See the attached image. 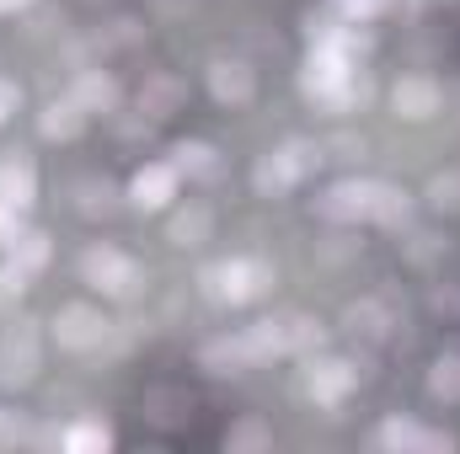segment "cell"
<instances>
[{
	"instance_id": "obj_12",
	"label": "cell",
	"mask_w": 460,
	"mask_h": 454,
	"mask_svg": "<svg viewBox=\"0 0 460 454\" xmlns=\"http://www.w3.org/2000/svg\"><path fill=\"white\" fill-rule=\"evenodd\" d=\"M38 374V337L27 327H16L0 342V385H27Z\"/></svg>"
},
{
	"instance_id": "obj_15",
	"label": "cell",
	"mask_w": 460,
	"mask_h": 454,
	"mask_svg": "<svg viewBox=\"0 0 460 454\" xmlns=\"http://www.w3.org/2000/svg\"><path fill=\"white\" fill-rule=\"evenodd\" d=\"M70 97H75L86 113H113L118 108V81L113 75H102V70H86V75H75Z\"/></svg>"
},
{
	"instance_id": "obj_11",
	"label": "cell",
	"mask_w": 460,
	"mask_h": 454,
	"mask_svg": "<svg viewBox=\"0 0 460 454\" xmlns=\"http://www.w3.org/2000/svg\"><path fill=\"white\" fill-rule=\"evenodd\" d=\"M252 363H262L257 358V347L246 332H235V337H215L199 347V369H209V374H241V369H252Z\"/></svg>"
},
{
	"instance_id": "obj_2",
	"label": "cell",
	"mask_w": 460,
	"mask_h": 454,
	"mask_svg": "<svg viewBox=\"0 0 460 454\" xmlns=\"http://www.w3.org/2000/svg\"><path fill=\"white\" fill-rule=\"evenodd\" d=\"M81 273H86V284H92V289H102L108 300H134V294H139V284H145L139 262H134V257H123L118 246H92V251L81 257Z\"/></svg>"
},
{
	"instance_id": "obj_26",
	"label": "cell",
	"mask_w": 460,
	"mask_h": 454,
	"mask_svg": "<svg viewBox=\"0 0 460 454\" xmlns=\"http://www.w3.org/2000/svg\"><path fill=\"white\" fill-rule=\"evenodd\" d=\"M348 332H353V337H385L380 305H353V310H348Z\"/></svg>"
},
{
	"instance_id": "obj_33",
	"label": "cell",
	"mask_w": 460,
	"mask_h": 454,
	"mask_svg": "<svg viewBox=\"0 0 460 454\" xmlns=\"http://www.w3.org/2000/svg\"><path fill=\"white\" fill-rule=\"evenodd\" d=\"M5 5H22V0H5Z\"/></svg>"
},
{
	"instance_id": "obj_30",
	"label": "cell",
	"mask_w": 460,
	"mask_h": 454,
	"mask_svg": "<svg viewBox=\"0 0 460 454\" xmlns=\"http://www.w3.org/2000/svg\"><path fill=\"white\" fill-rule=\"evenodd\" d=\"M22 289H27V284H22V273H16V267L5 262V267H0V305H11V300H22Z\"/></svg>"
},
{
	"instance_id": "obj_6",
	"label": "cell",
	"mask_w": 460,
	"mask_h": 454,
	"mask_svg": "<svg viewBox=\"0 0 460 454\" xmlns=\"http://www.w3.org/2000/svg\"><path fill=\"white\" fill-rule=\"evenodd\" d=\"M209 92H215V102H226V108H246V102L257 97V70H252L246 59H215V65H209Z\"/></svg>"
},
{
	"instance_id": "obj_25",
	"label": "cell",
	"mask_w": 460,
	"mask_h": 454,
	"mask_svg": "<svg viewBox=\"0 0 460 454\" xmlns=\"http://www.w3.org/2000/svg\"><path fill=\"white\" fill-rule=\"evenodd\" d=\"M429 209L434 214H460V171H439L429 182Z\"/></svg>"
},
{
	"instance_id": "obj_1",
	"label": "cell",
	"mask_w": 460,
	"mask_h": 454,
	"mask_svg": "<svg viewBox=\"0 0 460 454\" xmlns=\"http://www.w3.org/2000/svg\"><path fill=\"white\" fill-rule=\"evenodd\" d=\"M204 289L215 300H226V305H252V300H262L273 289V267L262 257H230V262L204 273Z\"/></svg>"
},
{
	"instance_id": "obj_31",
	"label": "cell",
	"mask_w": 460,
	"mask_h": 454,
	"mask_svg": "<svg viewBox=\"0 0 460 454\" xmlns=\"http://www.w3.org/2000/svg\"><path fill=\"white\" fill-rule=\"evenodd\" d=\"M22 235V209H11V204H0V246H11Z\"/></svg>"
},
{
	"instance_id": "obj_14",
	"label": "cell",
	"mask_w": 460,
	"mask_h": 454,
	"mask_svg": "<svg viewBox=\"0 0 460 454\" xmlns=\"http://www.w3.org/2000/svg\"><path fill=\"white\" fill-rule=\"evenodd\" d=\"M412 220V198L391 182H375V198H369V225H385V230H407Z\"/></svg>"
},
{
	"instance_id": "obj_21",
	"label": "cell",
	"mask_w": 460,
	"mask_h": 454,
	"mask_svg": "<svg viewBox=\"0 0 460 454\" xmlns=\"http://www.w3.org/2000/svg\"><path fill=\"white\" fill-rule=\"evenodd\" d=\"M209 230H215V214L204 204H188L182 214H172V246H199L209 240Z\"/></svg>"
},
{
	"instance_id": "obj_28",
	"label": "cell",
	"mask_w": 460,
	"mask_h": 454,
	"mask_svg": "<svg viewBox=\"0 0 460 454\" xmlns=\"http://www.w3.org/2000/svg\"><path fill=\"white\" fill-rule=\"evenodd\" d=\"M391 0H338V11H343V22H353V27H364V22H375L380 11H385Z\"/></svg>"
},
{
	"instance_id": "obj_5",
	"label": "cell",
	"mask_w": 460,
	"mask_h": 454,
	"mask_svg": "<svg viewBox=\"0 0 460 454\" xmlns=\"http://www.w3.org/2000/svg\"><path fill=\"white\" fill-rule=\"evenodd\" d=\"M353 363L343 358H311V369H305V390H311V401L316 406H338L348 401V390H353Z\"/></svg>"
},
{
	"instance_id": "obj_16",
	"label": "cell",
	"mask_w": 460,
	"mask_h": 454,
	"mask_svg": "<svg viewBox=\"0 0 460 454\" xmlns=\"http://www.w3.org/2000/svg\"><path fill=\"white\" fill-rule=\"evenodd\" d=\"M172 155H177L172 166H177L182 177H199V182H204V177H215V171H220V150H215L209 139H182Z\"/></svg>"
},
{
	"instance_id": "obj_22",
	"label": "cell",
	"mask_w": 460,
	"mask_h": 454,
	"mask_svg": "<svg viewBox=\"0 0 460 454\" xmlns=\"http://www.w3.org/2000/svg\"><path fill=\"white\" fill-rule=\"evenodd\" d=\"M177 102H182V81H177V75H155V81L139 92V108L150 118H172Z\"/></svg>"
},
{
	"instance_id": "obj_20",
	"label": "cell",
	"mask_w": 460,
	"mask_h": 454,
	"mask_svg": "<svg viewBox=\"0 0 460 454\" xmlns=\"http://www.w3.org/2000/svg\"><path fill=\"white\" fill-rule=\"evenodd\" d=\"M429 396L445 401V406H460V353H439L434 369H429Z\"/></svg>"
},
{
	"instance_id": "obj_27",
	"label": "cell",
	"mask_w": 460,
	"mask_h": 454,
	"mask_svg": "<svg viewBox=\"0 0 460 454\" xmlns=\"http://www.w3.org/2000/svg\"><path fill=\"white\" fill-rule=\"evenodd\" d=\"M273 444V433L262 428V423H241V428H230L226 433V450L235 454V450H268Z\"/></svg>"
},
{
	"instance_id": "obj_29",
	"label": "cell",
	"mask_w": 460,
	"mask_h": 454,
	"mask_svg": "<svg viewBox=\"0 0 460 454\" xmlns=\"http://www.w3.org/2000/svg\"><path fill=\"white\" fill-rule=\"evenodd\" d=\"M327 150H332V161H358L364 155V134H338Z\"/></svg>"
},
{
	"instance_id": "obj_13",
	"label": "cell",
	"mask_w": 460,
	"mask_h": 454,
	"mask_svg": "<svg viewBox=\"0 0 460 454\" xmlns=\"http://www.w3.org/2000/svg\"><path fill=\"white\" fill-rule=\"evenodd\" d=\"M252 188H257L262 198H284L289 188H300V177H295V166L284 161V150H268V155L252 166Z\"/></svg>"
},
{
	"instance_id": "obj_18",
	"label": "cell",
	"mask_w": 460,
	"mask_h": 454,
	"mask_svg": "<svg viewBox=\"0 0 460 454\" xmlns=\"http://www.w3.org/2000/svg\"><path fill=\"white\" fill-rule=\"evenodd\" d=\"M49 251H54V246H49V235H38V230H22V235L5 246V262H11V267L27 278V273H38V267L49 262Z\"/></svg>"
},
{
	"instance_id": "obj_8",
	"label": "cell",
	"mask_w": 460,
	"mask_h": 454,
	"mask_svg": "<svg viewBox=\"0 0 460 454\" xmlns=\"http://www.w3.org/2000/svg\"><path fill=\"white\" fill-rule=\"evenodd\" d=\"M439 86L429 81V75H402L396 86H391V108L396 118H407V123H429V118L439 113Z\"/></svg>"
},
{
	"instance_id": "obj_32",
	"label": "cell",
	"mask_w": 460,
	"mask_h": 454,
	"mask_svg": "<svg viewBox=\"0 0 460 454\" xmlns=\"http://www.w3.org/2000/svg\"><path fill=\"white\" fill-rule=\"evenodd\" d=\"M5 113H11V108H5V102H0V123H5Z\"/></svg>"
},
{
	"instance_id": "obj_24",
	"label": "cell",
	"mask_w": 460,
	"mask_h": 454,
	"mask_svg": "<svg viewBox=\"0 0 460 454\" xmlns=\"http://www.w3.org/2000/svg\"><path fill=\"white\" fill-rule=\"evenodd\" d=\"M65 450L70 454H102V450H113V433L102 423H75V428H65Z\"/></svg>"
},
{
	"instance_id": "obj_9",
	"label": "cell",
	"mask_w": 460,
	"mask_h": 454,
	"mask_svg": "<svg viewBox=\"0 0 460 454\" xmlns=\"http://www.w3.org/2000/svg\"><path fill=\"white\" fill-rule=\"evenodd\" d=\"M375 444L380 450H402V454H412V450H456V439L450 433H429V428H418L412 417H385L380 423V433H375Z\"/></svg>"
},
{
	"instance_id": "obj_17",
	"label": "cell",
	"mask_w": 460,
	"mask_h": 454,
	"mask_svg": "<svg viewBox=\"0 0 460 454\" xmlns=\"http://www.w3.org/2000/svg\"><path fill=\"white\" fill-rule=\"evenodd\" d=\"M38 128L49 134V139H75L81 128H86V108L75 102V97H65V102H49L43 118H38Z\"/></svg>"
},
{
	"instance_id": "obj_3",
	"label": "cell",
	"mask_w": 460,
	"mask_h": 454,
	"mask_svg": "<svg viewBox=\"0 0 460 454\" xmlns=\"http://www.w3.org/2000/svg\"><path fill=\"white\" fill-rule=\"evenodd\" d=\"M102 337H108V316L97 305H65L54 316V342L65 353H92V347H102Z\"/></svg>"
},
{
	"instance_id": "obj_23",
	"label": "cell",
	"mask_w": 460,
	"mask_h": 454,
	"mask_svg": "<svg viewBox=\"0 0 460 454\" xmlns=\"http://www.w3.org/2000/svg\"><path fill=\"white\" fill-rule=\"evenodd\" d=\"M279 150H284V161L295 166V177H300V182H305V177L327 161V144H316V139H284Z\"/></svg>"
},
{
	"instance_id": "obj_4",
	"label": "cell",
	"mask_w": 460,
	"mask_h": 454,
	"mask_svg": "<svg viewBox=\"0 0 460 454\" xmlns=\"http://www.w3.org/2000/svg\"><path fill=\"white\" fill-rule=\"evenodd\" d=\"M369 198H375V182L343 177V182H332V188L316 198V214L332 220V225H358V220H369Z\"/></svg>"
},
{
	"instance_id": "obj_10",
	"label": "cell",
	"mask_w": 460,
	"mask_h": 454,
	"mask_svg": "<svg viewBox=\"0 0 460 454\" xmlns=\"http://www.w3.org/2000/svg\"><path fill=\"white\" fill-rule=\"evenodd\" d=\"M32 198H38V166H32V155L5 150V155H0V204L27 209Z\"/></svg>"
},
{
	"instance_id": "obj_7",
	"label": "cell",
	"mask_w": 460,
	"mask_h": 454,
	"mask_svg": "<svg viewBox=\"0 0 460 454\" xmlns=\"http://www.w3.org/2000/svg\"><path fill=\"white\" fill-rule=\"evenodd\" d=\"M177 177H182V171H177V166H161V161H155V166H139L134 182H128V204L145 209V214H150V209H166V204L177 198Z\"/></svg>"
},
{
	"instance_id": "obj_19",
	"label": "cell",
	"mask_w": 460,
	"mask_h": 454,
	"mask_svg": "<svg viewBox=\"0 0 460 454\" xmlns=\"http://www.w3.org/2000/svg\"><path fill=\"white\" fill-rule=\"evenodd\" d=\"M322 321H311V316H284V358H311L316 347H322Z\"/></svg>"
}]
</instances>
